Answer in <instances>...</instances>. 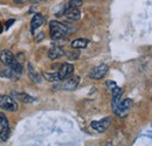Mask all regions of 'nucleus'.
<instances>
[{"label":"nucleus","instance_id":"2","mask_svg":"<svg viewBox=\"0 0 152 146\" xmlns=\"http://www.w3.org/2000/svg\"><path fill=\"white\" fill-rule=\"evenodd\" d=\"M0 109L6 111H17L19 109V105L14 98L7 95H0Z\"/></svg>","mask_w":152,"mask_h":146},{"label":"nucleus","instance_id":"9","mask_svg":"<svg viewBox=\"0 0 152 146\" xmlns=\"http://www.w3.org/2000/svg\"><path fill=\"white\" fill-rule=\"evenodd\" d=\"M12 98H14L15 101H20L22 103H33L35 102V98L27 95V93H23V92H18V91H13L12 92Z\"/></svg>","mask_w":152,"mask_h":146},{"label":"nucleus","instance_id":"18","mask_svg":"<svg viewBox=\"0 0 152 146\" xmlns=\"http://www.w3.org/2000/svg\"><path fill=\"white\" fill-rule=\"evenodd\" d=\"M82 5H83V0H70L68 2V7H70V8H78L80 9V7Z\"/></svg>","mask_w":152,"mask_h":146},{"label":"nucleus","instance_id":"6","mask_svg":"<svg viewBox=\"0 0 152 146\" xmlns=\"http://www.w3.org/2000/svg\"><path fill=\"white\" fill-rule=\"evenodd\" d=\"M73 73H74V66L70 64V63H64V64L61 66L60 70L57 72L58 80H60V81H64V80L72 77Z\"/></svg>","mask_w":152,"mask_h":146},{"label":"nucleus","instance_id":"3","mask_svg":"<svg viewBox=\"0 0 152 146\" xmlns=\"http://www.w3.org/2000/svg\"><path fill=\"white\" fill-rule=\"evenodd\" d=\"M10 136V124L5 113L0 112V140L5 142L8 139Z\"/></svg>","mask_w":152,"mask_h":146},{"label":"nucleus","instance_id":"19","mask_svg":"<svg viewBox=\"0 0 152 146\" xmlns=\"http://www.w3.org/2000/svg\"><path fill=\"white\" fill-rule=\"evenodd\" d=\"M66 55H67V57L69 60H77L80 57V53L77 50H70V52H68Z\"/></svg>","mask_w":152,"mask_h":146},{"label":"nucleus","instance_id":"12","mask_svg":"<svg viewBox=\"0 0 152 146\" xmlns=\"http://www.w3.org/2000/svg\"><path fill=\"white\" fill-rule=\"evenodd\" d=\"M13 60H14V55L12 54L11 50H8V49L1 50V53H0V61H1L5 66L10 67V64L12 63Z\"/></svg>","mask_w":152,"mask_h":146},{"label":"nucleus","instance_id":"13","mask_svg":"<svg viewBox=\"0 0 152 146\" xmlns=\"http://www.w3.org/2000/svg\"><path fill=\"white\" fill-rule=\"evenodd\" d=\"M64 55V50L62 47H58V46H54L52 47L49 50H48V57L50 60H57L60 57H62Z\"/></svg>","mask_w":152,"mask_h":146},{"label":"nucleus","instance_id":"15","mask_svg":"<svg viewBox=\"0 0 152 146\" xmlns=\"http://www.w3.org/2000/svg\"><path fill=\"white\" fill-rule=\"evenodd\" d=\"M28 76H29V78H31L33 82H35V83H41V81H42L41 75L35 70L34 66H33L31 62L28 63Z\"/></svg>","mask_w":152,"mask_h":146},{"label":"nucleus","instance_id":"17","mask_svg":"<svg viewBox=\"0 0 152 146\" xmlns=\"http://www.w3.org/2000/svg\"><path fill=\"white\" fill-rule=\"evenodd\" d=\"M42 76L46 78V81H49V82H56V81H60L58 80V75L57 73H45L42 74Z\"/></svg>","mask_w":152,"mask_h":146},{"label":"nucleus","instance_id":"24","mask_svg":"<svg viewBox=\"0 0 152 146\" xmlns=\"http://www.w3.org/2000/svg\"><path fill=\"white\" fill-rule=\"evenodd\" d=\"M35 1H39V0H35Z\"/></svg>","mask_w":152,"mask_h":146},{"label":"nucleus","instance_id":"14","mask_svg":"<svg viewBox=\"0 0 152 146\" xmlns=\"http://www.w3.org/2000/svg\"><path fill=\"white\" fill-rule=\"evenodd\" d=\"M64 15L69 19V20L76 21V20H80L81 19V11L78 8H70V7H68L64 11Z\"/></svg>","mask_w":152,"mask_h":146},{"label":"nucleus","instance_id":"5","mask_svg":"<svg viewBox=\"0 0 152 146\" xmlns=\"http://www.w3.org/2000/svg\"><path fill=\"white\" fill-rule=\"evenodd\" d=\"M110 124H111V119L109 117H105V118H103L101 120H94V122H91L90 126L93 128V130H95V131L101 133V132H105L109 128Z\"/></svg>","mask_w":152,"mask_h":146},{"label":"nucleus","instance_id":"22","mask_svg":"<svg viewBox=\"0 0 152 146\" xmlns=\"http://www.w3.org/2000/svg\"><path fill=\"white\" fill-rule=\"evenodd\" d=\"M25 1H27V0H15V2H18V4H22Z\"/></svg>","mask_w":152,"mask_h":146},{"label":"nucleus","instance_id":"1","mask_svg":"<svg viewBox=\"0 0 152 146\" xmlns=\"http://www.w3.org/2000/svg\"><path fill=\"white\" fill-rule=\"evenodd\" d=\"M49 31H50V37L53 40H58L64 36L69 29L64 23L54 20V21H50L49 23Z\"/></svg>","mask_w":152,"mask_h":146},{"label":"nucleus","instance_id":"21","mask_svg":"<svg viewBox=\"0 0 152 146\" xmlns=\"http://www.w3.org/2000/svg\"><path fill=\"white\" fill-rule=\"evenodd\" d=\"M12 23H14V19H11V20H8V21H7L6 23H5V25H6V26H5V29H7V28H10Z\"/></svg>","mask_w":152,"mask_h":146},{"label":"nucleus","instance_id":"10","mask_svg":"<svg viewBox=\"0 0 152 146\" xmlns=\"http://www.w3.org/2000/svg\"><path fill=\"white\" fill-rule=\"evenodd\" d=\"M113 93V101H111V105H113V110L114 112L116 111L119 102H121V98H122V95H123V89L119 88V87H116L114 90L111 91Z\"/></svg>","mask_w":152,"mask_h":146},{"label":"nucleus","instance_id":"23","mask_svg":"<svg viewBox=\"0 0 152 146\" xmlns=\"http://www.w3.org/2000/svg\"><path fill=\"white\" fill-rule=\"evenodd\" d=\"M1 32H2V25L0 23V33H1Z\"/></svg>","mask_w":152,"mask_h":146},{"label":"nucleus","instance_id":"11","mask_svg":"<svg viewBox=\"0 0 152 146\" xmlns=\"http://www.w3.org/2000/svg\"><path fill=\"white\" fill-rule=\"evenodd\" d=\"M43 21H45L43 17H42L40 13H37V14L32 18V21H31V32L34 33L38 28H40V27L43 25Z\"/></svg>","mask_w":152,"mask_h":146},{"label":"nucleus","instance_id":"16","mask_svg":"<svg viewBox=\"0 0 152 146\" xmlns=\"http://www.w3.org/2000/svg\"><path fill=\"white\" fill-rule=\"evenodd\" d=\"M88 43H89V41L87 39H76L72 42V47L74 49H83L88 46Z\"/></svg>","mask_w":152,"mask_h":146},{"label":"nucleus","instance_id":"4","mask_svg":"<svg viewBox=\"0 0 152 146\" xmlns=\"http://www.w3.org/2000/svg\"><path fill=\"white\" fill-rule=\"evenodd\" d=\"M108 72H109V67L103 63V64H99L95 68H93L91 72L89 73V77L93 80H101L108 74Z\"/></svg>","mask_w":152,"mask_h":146},{"label":"nucleus","instance_id":"8","mask_svg":"<svg viewBox=\"0 0 152 146\" xmlns=\"http://www.w3.org/2000/svg\"><path fill=\"white\" fill-rule=\"evenodd\" d=\"M64 81L66 82L63 83L62 89L67 90V91H73V90H75L76 88H77L81 78H80V76H73V77H69V78H67Z\"/></svg>","mask_w":152,"mask_h":146},{"label":"nucleus","instance_id":"7","mask_svg":"<svg viewBox=\"0 0 152 146\" xmlns=\"http://www.w3.org/2000/svg\"><path fill=\"white\" fill-rule=\"evenodd\" d=\"M131 105H132V101L130 98H125V99H123V101L119 102V104H118L117 109L115 111V113L118 115V116H124L130 110Z\"/></svg>","mask_w":152,"mask_h":146},{"label":"nucleus","instance_id":"20","mask_svg":"<svg viewBox=\"0 0 152 146\" xmlns=\"http://www.w3.org/2000/svg\"><path fill=\"white\" fill-rule=\"evenodd\" d=\"M107 87L109 88V90H111V91H113L115 88L117 87V84L115 83L114 81H107Z\"/></svg>","mask_w":152,"mask_h":146}]
</instances>
